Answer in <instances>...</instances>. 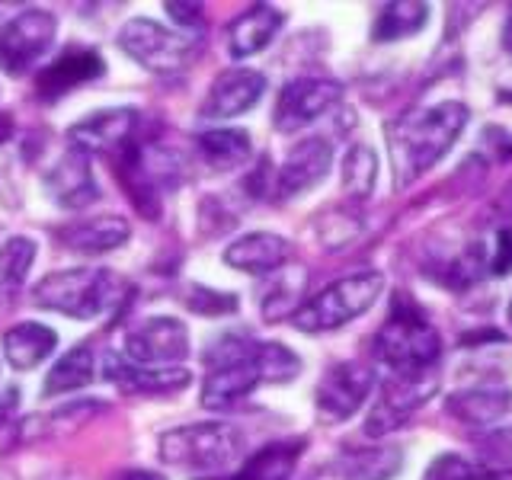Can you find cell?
Wrapping results in <instances>:
<instances>
[{
  "label": "cell",
  "instance_id": "obj_1",
  "mask_svg": "<svg viewBox=\"0 0 512 480\" xmlns=\"http://www.w3.org/2000/svg\"><path fill=\"white\" fill-rule=\"evenodd\" d=\"M471 112L458 100H442L436 106H416L388 125V151L394 167V183L407 189L426 170L455 148L468 128Z\"/></svg>",
  "mask_w": 512,
  "mask_h": 480
},
{
  "label": "cell",
  "instance_id": "obj_2",
  "mask_svg": "<svg viewBox=\"0 0 512 480\" xmlns=\"http://www.w3.org/2000/svg\"><path fill=\"white\" fill-rule=\"evenodd\" d=\"M372 352L381 365L391 368V375L432 372L442 356V336L420 304L407 295H397L388 320L375 333Z\"/></svg>",
  "mask_w": 512,
  "mask_h": 480
},
{
  "label": "cell",
  "instance_id": "obj_3",
  "mask_svg": "<svg viewBox=\"0 0 512 480\" xmlns=\"http://www.w3.org/2000/svg\"><path fill=\"white\" fill-rule=\"evenodd\" d=\"M244 452V432L231 423H189L160 436V458L189 474H218Z\"/></svg>",
  "mask_w": 512,
  "mask_h": 480
},
{
  "label": "cell",
  "instance_id": "obj_4",
  "mask_svg": "<svg viewBox=\"0 0 512 480\" xmlns=\"http://www.w3.org/2000/svg\"><path fill=\"white\" fill-rule=\"evenodd\" d=\"M122 282L109 269H61L32 288V301L45 311L93 320L119 301Z\"/></svg>",
  "mask_w": 512,
  "mask_h": 480
},
{
  "label": "cell",
  "instance_id": "obj_5",
  "mask_svg": "<svg viewBox=\"0 0 512 480\" xmlns=\"http://www.w3.org/2000/svg\"><path fill=\"white\" fill-rule=\"evenodd\" d=\"M384 292V276L378 269H365L356 276H346L340 282L327 285L324 292L308 298L295 311L292 324L301 333H327L340 330L349 320L362 317L365 311L375 308V301Z\"/></svg>",
  "mask_w": 512,
  "mask_h": 480
},
{
  "label": "cell",
  "instance_id": "obj_6",
  "mask_svg": "<svg viewBox=\"0 0 512 480\" xmlns=\"http://www.w3.org/2000/svg\"><path fill=\"white\" fill-rule=\"evenodd\" d=\"M208 378L202 384L205 410H228L244 400L256 384H263L260 365H256V340L250 336H221L205 349Z\"/></svg>",
  "mask_w": 512,
  "mask_h": 480
},
{
  "label": "cell",
  "instance_id": "obj_7",
  "mask_svg": "<svg viewBox=\"0 0 512 480\" xmlns=\"http://www.w3.org/2000/svg\"><path fill=\"white\" fill-rule=\"evenodd\" d=\"M119 48L135 64H141L144 71L160 74V77L186 71V64L196 55V42L189 36L170 32L167 26L144 20V16H135V20H128L119 29Z\"/></svg>",
  "mask_w": 512,
  "mask_h": 480
},
{
  "label": "cell",
  "instance_id": "obj_8",
  "mask_svg": "<svg viewBox=\"0 0 512 480\" xmlns=\"http://www.w3.org/2000/svg\"><path fill=\"white\" fill-rule=\"evenodd\" d=\"M58 23L48 10H23L0 26V71L26 74L55 42Z\"/></svg>",
  "mask_w": 512,
  "mask_h": 480
},
{
  "label": "cell",
  "instance_id": "obj_9",
  "mask_svg": "<svg viewBox=\"0 0 512 480\" xmlns=\"http://www.w3.org/2000/svg\"><path fill=\"white\" fill-rule=\"evenodd\" d=\"M436 391H439L436 368H432V372H413V375H391L381 384L378 404L365 420V436L378 439L384 432H394L397 426H404L407 416L420 410Z\"/></svg>",
  "mask_w": 512,
  "mask_h": 480
},
{
  "label": "cell",
  "instance_id": "obj_10",
  "mask_svg": "<svg viewBox=\"0 0 512 480\" xmlns=\"http://www.w3.org/2000/svg\"><path fill=\"white\" fill-rule=\"evenodd\" d=\"M372 388H375V372L368 365L336 362L333 368H327V375L317 384L314 394L317 416L324 423H346L349 416L359 413Z\"/></svg>",
  "mask_w": 512,
  "mask_h": 480
},
{
  "label": "cell",
  "instance_id": "obj_11",
  "mask_svg": "<svg viewBox=\"0 0 512 480\" xmlns=\"http://www.w3.org/2000/svg\"><path fill=\"white\" fill-rule=\"evenodd\" d=\"M343 87L330 77H298L288 80L282 87L279 100H276V112H272V125L282 135H292L298 128L317 122L324 112H330L336 103H340Z\"/></svg>",
  "mask_w": 512,
  "mask_h": 480
},
{
  "label": "cell",
  "instance_id": "obj_12",
  "mask_svg": "<svg viewBox=\"0 0 512 480\" xmlns=\"http://www.w3.org/2000/svg\"><path fill=\"white\" fill-rule=\"evenodd\" d=\"M125 359L151 368H173L189 356V330L176 317H148L125 336Z\"/></svg>",
  "mask_w": 512,
  "mask_h": 480
},
{
  "label": "cell",
  "instance_id": "obj_13",
  "mask_svg": "<svg viewBox=\"0 0 512 480\" xmlns=\"http://www.w3.org/2000/svg\"><path fill=\"white\" fill-rule=\"evenodd\" d=\"M71 148L84 151V154H103L112 160L119 151H125L128 144L141 138V112L132 106L122 109H100L93 116L80 119L71 125Z\"/></svg>",
  "mask_w": 512,
  "mask_h": 480
},
{
  "label": "cell",
  "instance_id": "obj_14",
  "mask_svg": "<svg viewBox=\"0 0 512 480\" xmlns=\"http://www.w3.org/2000/svg\"><path fill=\"white\" fill-rule=\"evenodd\" d=\"M330 167H333V144L327 138L298 141L276 173L279 199H295V196H304V192H311L314 186L327 180Z\"/></svg>",
  "mask_w": 512,
  "mask_h": 480
},
{
  "label": "cell",
  "instance_id": "obj_15",
  "mask_svg": "<svg viewBox=\"0 0 512 480\" xmlns=\"http://www.w3.org/2000/svg\"><path fill=\"white\" fill-rule=\"evenodd\" d=\"M266 93V77L253 68H231L215 77V84L208 87L205 103L199 106V119L218 122V119H234L240 112L253 109Z\"/></svg>",
  "mask_w": 512,
  "mask_h": 480
},
{
  "label": "cell",
  "instance_id": "obj_16",
  "mask_svg": "<svg viewBox=\"0 0 512 480\" xmlns=\"http://www.w3.org/2000/svg\"><path fill=\"white\" fill-rule=\"evenodd\" d=\"M45 192L52 196L55 205L61 208H71V212H80V208L93 205L100 199V186L93 180V170H90V154L68 148L52 167L45 173Z\"/></svg>",
  "mask_w": 512,
  "mask_h": 480
},
{
  "label": "cell",
  "instance_id": "obj_17",
  "mask_svg": "<svg viewBox=\"0 0 512 480\" xmlns=\"http://www.w3.org/2000/svg\"><path fill=\"white\" fill-rule=\"evenodd\" d=\"M103 71H106V61H103L100 52H96V48L71 45L68 52H61L39 74V84H36L39 100L55 103V100H61L64 93L84 87V84H90V80H96V77H103Z\"/></svg>",
  "mask_w": 512,
  "mask_h": 480
},
{
  "label": "cell",
  "instance_id": "obj_18",
  "mask_svg": "<svg viewBox=\"0 0 512 480\" xmlns=\"http://www.w3.org/2000/svg\"><path fill=\"white\" fill-rule=\"evenodd\" d=\"M103 378L116 384L125 394H176L183 391L192 381L186 368H151V365H135L132 359L119 356V352H109L103 359Z\"/></svg>",
  "mask_w": 512,
  "mask_h": 480
},
{
  "label": "cell",
  "instance_id": "obj_19",
  "mask_svg": "<svg viewBox=\"0 0 512 480\" xmlns=\"http://www.w3.org/2000/svg\"><path fill=\"white\" fill-rule=\"evenodd\" d=\"M292 244L279 234H247L234 240V244L224 250V263L237 272H250V276H272L288 266L292 260Z\"/></svg>",
  "mask_w": 512,
  "mask_h": 480
},
{
  "label": "cell",
  "instance_id": "obj_20",
  "mask_svg": "<svg viewBox=\"0 0 512 480\" xmlns=\"http://www.w3.org/2000/svg\"><path fill=\"white\" fill-rule=\"evenodd\" d=\"M445 410H448V416H455V420L464 426L490 429L512 410V391L496 388V384H477V388H464V391L448 394Z\"/></svg>",
  "mask_w": 512,
  "mask_h": 480
},
{
  "label": "cell",
  "instance_id": "obj_21",
  "mask_svg": "<svg viewBox=\"0 0 512 480\" xmlns=\"http://www.w3.org/2000/svg\"><path fill=\"white\" fill-rule=\"evenodd\" d=\"M285 26V13L269 4H253L228 26V52L231 58H250L260 55L263 48L279 36Z\"/></svg>",
  "mask_w": 512,
  "mask_h": 480
},
{
  "label": "cell",
  "instance_id": "obj_22",
  "mask_svg": "<svg viewBox=\"0 0 512 480\" xmlns=\"http://www.w3.org/2000/svg\"><path fill=\"white\" fill-rule=\"evenodd\" d=\"M55 237L68 250H77V253H106V250L125 247L128 237H132V228H128L125 218L103 215V218L64 224V228L55 231Z\"/></svg>",
  "mask_w": 512,
  "mask_h": 480
},
{
  "label": "cell",
  "instance_id": "obj_23",
  "mask_svg": "<svg viewBox=\"0 0 512 480\" xmlns=\"http://www.w3.org/2000/svg\"><path fill=\"white\" fill-rule=\"evenodd\" d=\"M58 346V333L36 320H23L13 330L4 333V356L16 372H29V368L42 365V359L52 356Z\"/></svg>",
  "mask_w": 512,
  "mask_h": 480
},
{
  "label": "cell",
  "instance_id": "obj_24",
  "mask_svg": "<svg viewBox=\"0 0 512 480\" xmlns=\"http://www.w3.org/2000/svg\"><path fill=\"white\" fill-rule=\"evenodd\" d=\"M36 240L32 237H7L4 247H0V311L10 308L20 295V288L29 276L32 263H36Z\"/></svg>",
  "mask_w": 512,
  "mask_h": 480
},
{
  "label": "cell",
  "instance_id": "obj_25",
  "mask_svg": "<svg viewBox=\"0 0 512 480\" xmlns=\"http://www.w3.org/2000/svg\"><path fill=\"white\" fill-rule=\"evenodd\" d=\"M301 448H304V439L272 442V445L260 448L256 455H250L244 468H240L231 480H288L301 458Z\"/></svg>",
  "mask_w": 512,
  "mask_h": 480
},
{
  "label": "cell",
  "instance_id": "obj_26",
  "mask_svg": "<svg viewBox=\"0 0 512 480\" xmlns=\"http://www.w3.org/2000/svg\"><path fill=\"white\" fill-rule=\"evenodd\" d=\"M196 151L212 170H237L250 160V135L240 128H212L196 138Z\"/></svg>",
  "mask_w": 512,
  "mask_h": 480
},
{
  "label": "cell",
  "instance_id": "obj_27",
  "mask_svg": "<svg viewBox=\"0 0 512 480\" xmlns=\"http://www.w3.org/2000/svg\"><path fill=\"white\" fill-rule=\"evenodd\" d=\"M429 23V4H416V0H397V4H384L375 16L372 42H400L416 36Z\"/></svg>",
  "mask_w": 512,
  "mask_h": 480
},
{
  "label": "cell",
  "instance_id": "obj_28",
  "mask_svg": "<svg viewBox=\"0 0 512 480\" xmlns=\"http://www.w3.org/2000/svg\"><path fill=\"white\" fill-rule=\"evenodd\" d=\"M96 378V359L90 346H74L68 356H61L55 362V368L48 372L45 384H42V397H55V394H68V391H80L93 384Z\"/></svg>",
  "mask_w": 512,
  "mask_h": 480
},
{
  "label": "cell",
  "instance_id": "obj_29",
  "mask_svg": "<svg viewBox=\"0 0 512 480\" xmlns=\"http://www.w3.org/2000/svg\"><path fill=\"white\" fill-rule=\"evenodd\" d=\"M404 464L400 448H359L340 458V471L346 480H394Z\"/></svg>",
  "mask_w": 512,
  "mask_h": 480
},
{
  "label": "cell",
  "instance_id": "obj_30",
  "mask_svg": "<svg viewBox=\"0 0 512 480\" xmlns=\"http://www.w3.org/2000/svg\"><path fill=\"white\" fill-rule=\"evenodd\" d=\"M378 183V154L368 144H352L343 157V189L349 199H368Z\"/></svg>",
  "mask_w": 512,
  "mask_h": 480
},
{
  "label": "cell",
  "instance_id": "obj_31",
  "mask_svg": "<svg viewBox=\"0 0 512 480\" xmlns=\"http://www.w3.org/2000/svg\"><path fill=\"white\" fill-rule=\"evenodd\" d=\"M301 292H304V272H272V282L263 292V317L266 320H282L295 317L301 308Z\"/></svg>",
  "mask_w": 512,
  "mask_h": 480
},
{
  "label": "cell",
  "instance_id": "obj_32",
  "mask_svg": "<svg viewBox=\"0 0 512 480\" xmlns=\"http://www.w3.org/2000/svg\"><path fill=\"white\" fill-rule=\"evenodd\" d=\"M423 480H503L484 461H474L458 452H442L436 461H429Z\"/></svg>",
  "mask_w": 512,
  "mask_h": 480
},
{
  "label": "cell",
  "instance_id": "obj_33",
  "mask_svg": "<svg viewBox=\"0 0 512 480\" xmlns=\"http://www.w3.org/2000/svg\"><path fill=\"white\" fill-rule=\"evenodd\" d=\"M256 365L269 384H288L301 372V359L282 343H256Z\"/></svg>",
  "mask_w": 512,
  "mask_h": 480
},
{
  "label": "cell",
  "instance_id": "obj_34",
  "mask_svg": "<svg viewBox=\"0 0 512 480\" xmlns=\"http://www.w3.org/2000/svg\"><path fill=\"white\" fill-rule=\"evenodd\" d=\"M480 461H484L487 468H493L503 480L512 477V426L490 432L487 442H484V455H480Z\"/></svg>",
  "mask_w": 512,
  "mask_h": 480
},
{
  "label": "cell",
  "instance_id": "obj_35",
  "mask_svg": "<svg viewBox=\"0 0 512 480\" xmlns=\"http://www.w3.org/2000/svg\"><path fill=\"white\" fill-rule=\"evenodd\" d=\"M186 304L196 314H208V317H221V314H234L237 311V295L231 292H215V288H189Z\"/></svg>",
  "mask_w": 512,
  "mask_h": 480
},
{
  "label": "cell",
  "instance_id": "obj_36",
  "mask_svg": "<svg viewBox=\"0 0 512 480\" xmlns=\"http://www.w3.org/2000/svg\"><path fill=\"white\" fill-rule=\"evenodd\" d=\"M512 272V231H496V240L490 247V276H509Z\"/></svg>",
  "mask_w": 512,
  "mask_h": 480
},
{
  "label": "cell",
  "instance_id": "obj_37",
  "mask_svg": "<svg viewBox=\"0 0 512 480\" xmlns=\"http://www.w3.org/2000/svg\"><path fill=\"white\" fill-rule=\"evenodd\" d=\"M167 13L180 26H186V29L202 26V7L199 4H176V0H173V4H167Z\"/></svg>",
  "mask_w": 512,
  "mask_h": 480
},
{
  "label": "cell",
  "instance_id": "obj_38",
  "mask_svg": "<svg viewBox=\"0 0 512 480\" xmlns=\"http://www.w3.org/2000/svg\"><path fill=\"white\" fill-rule=\"evenodd\" d=\"M116 480H167V477H160L154 471H122Z\"/></svg>",
  "mask_w": 512,
  "mask_h": 480
},
{
  "label": "cell",
  "instance_id": "obj_39",
  "mask_svg": "<svg viewBox=\"0 0 512 480\" xmlns=\"http://www.w3.org/2000/svg\"><path fill=\"white\" fill-rule=\"evenodd\" d=\"M503 48L512 55V7L506 13V23H503Z\"/></svg>",
  "mask_w": 512,
  "mask_h": 480
},
{
  "label": "cell",
  "instance_id": "obj_40",
  "mask_svg": "<svg viewBox=\"0 0 512 480\" xmlns=\"http://www.w3.org/2000/svg\"><path fill=\"white\" fill-rule=\"evenodd\" d=\"M13 135V125H10V116H0V144Z\"/></svg>",
  "mask_w": 512,
  "mask_h": 480
},
{
  "label": "cell",
  "instance_id": "obj_41",
  "mask_svg": "<svg viewBox=\"0 0 512 480\" xmlns=\"http://www.w3.org/2000/svg\"><path fill=\"white\" fill-rule=\"evenodd\" d=\"M503 202H506V208H512V183H509L506 192H503Z\"/></svg>",
  "mask_w": 512,
  "mask_h": 480
},
{
  "label": "cell",
  "instance_id": "obj_42",
  "mask_svg": "<svg viewBox=\"0 0 512 480\" xmlns=\"http://www.w3.org/2000/svg\"><path fill=\"white\" fill-rule=\"evenodd\" d=\"M506 317H509V324H512V301H509V308H506Z\"/></svg>",
  "mask_w": 512,
  "mask_h": 480
}]
</instances>
